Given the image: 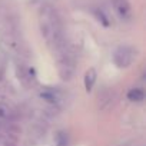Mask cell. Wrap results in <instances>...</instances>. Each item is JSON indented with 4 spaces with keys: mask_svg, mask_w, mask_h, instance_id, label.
<instances>
[{
    "mask_svg": "<svg viewBox=\"0 0 146 146\" xmlns=\"http://www.w3.org/2000/svg\"><path fill=\"white\" fill-rule=\"evenodd\" d=\"M54 57L57 62V70H59L60 78L63 80L72 79V76L75 75V69H76V59H75L72 49L66 46L62 52L54 54Z\"/></svg>",
    "mask_w": 146,
    "mask_h": 146,
    "instance_id": "obj_2",
    "label": "cell"
},
{
    "mask_svg": "<svg viewBox=\"0 0 146 146\" xmlns=\"http://www.w3.org/2000/svg\"><path fill=\"white\" fill-rule=\"evenodd\" d=\"M39 26H40L42 36L53 54H57L66 46H69L66 42L62 20H60L57 12L50 5L42 6V9L39 12Z\"/></svg>",
    "mask_w": 146,
    "mask_h": 146,
    "instance_id": "obj_1",
    "label": "cell"
},
{
    "mask_svg": "<svg viewBox=\"0 0 146 146\" xmlns=\"http://www.w3.org/2000/svg\"><path fill=\"white\" fill-rule=\"evenodd\" d=\"M112 3H113L116 15L122 20H130L132 19V7H130L127 0H112Z\"/></svg>",
    "mask_w": 146,
    "mask_h": 146,
    "instance_id": "obj_4",
    "label": "cell"
},
{
    "mask_svg": "<svg viewBox=\"0 0 146 146\" xmlns=\"http://www.w3.org/2000/svg\"><path fill=\"white\" fill-rule=\"evenodd\" d=\"M136 59V50L130 46H120L116 49L113 60L117 67H129Z\"/></svg>",
    "mask_w": 146,
    "mask_h": 146,
    "instance_id": "obj_3",
    "label": "cell"
},
{
    "mask_svg": "<svg viewBox=\"0 0 146 146\" xmlns=\"http://www.w3.org/2000/svg\"><path fill=\"white\" fill-rule=\"evenodd\" d=\"M127 99L132 100V102H142L145 99V92L139 88H135V89H130L127 92Z\"/></svg>",
    "mask_w": 146,
    "mask_h": 146,
    "instance_id": "obj_9",
    "label": "cell"
},
{
    "mask_svg": "<svg viewBox=\"0 0 146 146\" xmlns=\"http://www.w3.org/2000/svg\"><path fill=\"white\" fill-rule=\"evenodd\" d=\"M13 119V112L9 106L0 103V120H12Z\"/></svg>",
    "mask_w": 146,
    "mask_h": 146,
    "instance_id": "obj_10",
    "label": "cell"
},
{
    "mask_svg": "<svg viewBox=\"0 0 146 146\" xmlns=\"http://www.w3.org/2000/svg\"><path fill=\"white\" fill-rule=\"evenodd\" d=\"M95 82H96V70L95 69H89L86 72V75H85V88H86L88 92L92 90Z\"/></svg>",
    "mask_w": 146,
    "mask_h": 146,
    "instance_id": "obj_8",
    "label": "cell"
},
{
    "mask_svg": "<svg viewBox=\"0 0 146 146\" xmlns=\"http://www.w3.org/2000/svg\"><path fill=\"white\" fill-rule=\"evenodd\" d=\"M17 75H19V79H22V82L25 85L35 82V72L30 67H25L23 64H19L17 66Z\"/></svg>",
    "mask_w": 146,
    "mask_h": 146,
    "instance_id": "obj_6",
    "label": "cell"
},
{
    "mask_svg": "<svg viewBox=\"0 0 146 146\" xmlns=\"http://www.w3.org/2000/svg\"><path fill=\"white\" fill-rule=\"evenodd\" d=\"M115 100H116V96H115L113 90H108L106 89L102 93H99V96H98V103H99V108L102 110L110 109L115 105Z\"/></svg>",
    "mask_w": 146,
    "mask_h": 146,
    "instance_id": "obj_5",
    "label": "cell"
},
{
    "mask_svg": "<svg viewBox=\"0 0 146 146\" xmlns=\"http://www.w3.org/2000/svg\"><path fill=\"white\" fill-rule=\"evenodd\" d=\"M96 16H98V19H99V20H100V22H102V23H103L105 26H109L108 17H106V16H105V15H103L102 12H96Z\"/></svg>",
    "mask_w": 146,
    "mask_h": 146,
    "instance_id": "obj_12",
    "label": "cell"
},
{
    "mask_svg": "<svg viewBox=\"0 0 146 146\" xmlns=\"http://www.w3.org/2000/svg\"><path fill=\"white\" fill-rule=\"evenodd\" d=\"M59 140H57V145L59 146H66L67 145V137H66V135L64 133H59V137H57Z\"/></svg>",
    "mask_w": 146,
    "mask_h": 146,
    "instance_id": "obj_11",
    "label": "cell"
},
{
    "mask_svg": "<svg viewBox=\"0 0 146 146\" xmlns=\"http://www.w3.org/2000/svg\"><path fill=\"white\" fill-rule=\"evenodd\" d=\"M40 98L44 99V100L49 102V103H57V102L60 100V93H59L57 90L50 89V88H46V89H43V90L40 92Z\"/></svg>",
    "mask_w": 146,
    "mask_h": 146,
    "instance_id": "obj_7",
    "label": "cell"
}]
</instances>
